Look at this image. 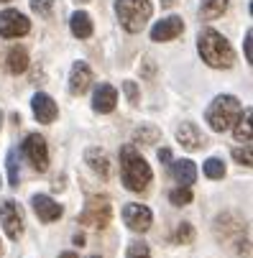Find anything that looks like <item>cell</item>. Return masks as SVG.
I'll return each instance as SVG.
<instances>
[{
    "instance_id": "obj_11",
    "label": "cell",
    "mask_w": 253,
    "mask_h": 258,
    "mask_svg": "<svg viewBox=\"0 0 253 258\" xmlns=\"http://www.w3.org/2000/svg\"><path fill=\"white\" fill-rule=\"evenodd\" d=\"M31 105H33V115H36V120H39V123H54L56 115H59L56 102H54L49 95H44V92L36 95Z\"/></svg>"
},
{
    "instance_id": "obj_2",
    "label": "cell",
    "mask_w": 253,
    "mask_h": 258,
    "mask_svg": "<svg viewBox=\"0 0 253 258\" xmlns=\"http://www.w3.org/2000/svg\"><path fill=\"white\" fill-rule=\"evenodd\" d=\"M120 174H123V184L131 192H143L154 176L146 159L136 154L133 146H123V151H120Z\"/></svg>"
},
{
    "instance_id": "obj_7",
    "label": "cell",
    "mask_w": 253,
    "mask_h": 258,
    "mask_svg": "<svg viewBox=\"0 0 253 258\" xmlns=\"http://www.w3.org/2000/svg\"><path fill=\"white\" fill-rule=\"evenodd\" d=\"M0 223L6 228V235L11 240H18V235L23 233V212L13 200H6L0 205Z\"/></svg>"
},
{
    "instance_id": "obj_16",
    "label": "cell",
    "mask_w": 253,
    "mask_h": 258,
    "mask_svg": "<svg viewBox=\"0 0 253 258\" xmlns=\"http://www.w3.org/2000/svg\"><path fill=\"white\" fill-rule=\"evenodd\" d=\"M171 174L174 179L179 181V187H192L197 181V166L189 161V159H179L171 164Z\"/></svg>"
},
{
    "instance_id": "obj_35",
    "label": "cell",
    "mask_w": 253,
    "mask_h": 258,
    "mask_svg": "<svg viewBox=\"0 0 253 258\" xmlns=\"http://www.w3.org/2000/svg\"><path fill=\"white\" fill-rule=\"evenodd\" d=\"M0 3H8V0H0Z\"/></svg>"
},
{
    "instance_id": "obj_4",
    "label": "cell",
    "mask_w": 253,
    "mask_h": 258,
    "mask_svg": "<svg viewBox=\"0 0 253 258\" xmlns=\"http://www.w3.org/2000/svg\"><path fill=\"white\" fill-rule=\"evenodd\" d=\"M115 13L125 31L138 33L151 18V3L149 0H115Z\"/></svg>"
},
{
    "instance_id": "obj_6",
    "label": "cell",
    "mask_w": 253,
    "mask_h": 258,
    "mask_svg": "<svg viewBox=\"0 0 253 258\" xmlns=\"http://www.w3.org/2000/svg\"><path fill=\"white\" fill-rule=\"evenodd\" d=\"M23 156L31 161L33 169H39V171L49 169V149H46V141L39 133L26 136V141H23Z\"/></svg>"
},
{
    "instance_id": "obj_8",
    "label": "cell",
    "mask_w": 253,
    "mask_h": 258,
    "mask_svg": "<svg viewBox=\"0 0 253 258\" xmlns=\"http://www.w3.org/2000/svg\"><path fill=\"white\" fill-rule=\"evenodd\" d=\"M28 31H31V23L23 13H18V11H3L0 13V36L16 39V36H26Z\"/></svg>"
},
{
    "instance_id": "obj_12",
    "label": "cell",
    "mask_w": 253,
    "mask_h": 258,
    "mask_svg": "<svg viewBox=\"0 0 253 258\" xmlns=\"http://www.w3.org/2000/svg\"><path fill=\"white\" fill-rule=\"evenodd\" d=\"M90 82H92V72H90L87 61H77L72 67V75H69V92L82 95V92H87Z\"/></svg>"
},
{
    "instance_id": "obj_1",
    "label": "cell",
    "mask_w": 253,
    "mask_h": 258,
    "mask_svg": "<svg viewBox=\"0 0 253 258\" xmlns=\"http://www.w3.org/2000/svg\"><path fill=\"white\" fill-rule=\"evenodd\" d=\"M197 49L205 64L215 67V69H228L235 61V54L228 44V39L223 33H218L215 28H205L197 39Z\"/></svg>"
},
{
    "instance_id": "obj_26",
    "label": "cell",
    "mask_w": 253,
    "mask_h": 258,
    "mask_svg": "<svg viewBox=\"0 0 253 258\" xmlns=\"http://www.w3.org/2000/svg\"><path fill=\"white\" fill-rule=\"evenodd\" d=\"M31 8L39 16H49L51 8H54V0H31Z\"/></svg>"
},
{
    "instance_id": "obj_28",
    "label": "cell",
    "mask_w": 253,
    "mask_h": 258,
    "mask_svg": "<svg viewBox=\"0 0 253 258\" xmlns=\"http://www.w3.org/2000/svg\"><path fill=\"white\" fill-rule=\"evenodd\" d=\"M176 240L179 243H189L192 240V228H189V223H182L176 228Z\"/></svg>"
},
{
    "instance_id": "obj_25",
    "label": "cell",
    "mask_w": 253,
    "mask_h": 258,
    "mask_svg": "<svg viewBox=\"0 0 253 258\" xmlns=\"http://www.w3.org/2000/svg\"><path fill=\"white\" fill-rule=\"evenodd\" d=\"M128 258H151L149 245L143 243V240H133V243L128 245Z\"/></svg>"
},
{
    "instance_id": "obj_5",
    "label": "cell",
    "mask_w": 253,
    "mask_h": 258,
    "mask_svg": "<svg viewBox=\"0 0 253 258\" xmlns=\"http://www.w3.org/2000/svg\"><path fill=\"white\" fill-rule=\"evenodd\" d=\"M110 202L105 197H90L87 205H85V212L80 215V223L82 225H90V228H107L110 223Z\"/></svg>"
},
{
    "instance_id": "obj_34",
    "label": "cell",
    "mask_w": 253,
    "mask_h": 258,
    "mask_svg": "<svg viewBox=\"0 0 253 258\" xmlns=\"http://www.w3.org/2000/svg\"><path fill=\"white\" fill-rule=\"evenodd\" d=\"M161 6H174V0H161Z\"/></svg>"
},
{
    "instance_id": "obj_3",
    "label": "cell",
    "mask_w": 253,
    "mask_h": 258,
    "mask_svg": "<svg viewBox=\"0 0 253 258\" xmlns=\"http://www.w3.org/2000/svg\"><path fill=\"white\" fill-rule=\"evenodd\" d=\"M238 115H240V102L233 95L215 97L210 102V107H207V113H205L210 128L218 131V133H225L228 128H233V123L238 120Z\"/></svg>"
},
{
    "instance_id": "obj_17",
    "label": "cell",
    "mask_w": 253,
    "mask_h": 258,
    "mask_svg": "<svg viewBox=\"0 0 253 258\" xmlns=\"http://www.w3.org/2000/svg\"><path fill=\"white\" fill-rule=\"evenodd\" d=\"M69 26H72V33H75L77 39H90L92 36V21L85 11H77L75 16H72Z\"/></svg>"
},
{
    "instance_id": "obj_14",
    "label": "cell",
    "mask_w": 253,
    "mask_h": 258,
    "mask_svg": "<svg viewBox=\"0 0 253 258\" xmlns=\"http://www.w3.org/2000/svg\"><path fill=\"white\" fill-rule=\"evenodd\" d=\"M115 102H118V92L113 85H100L95 90V97H92V107L97 113H113L115 110Z\"/></svg>"
},
{
    "instance_id": "obj_23",
    "label": "cell",
    "mask_w": 253,
    "mask_h": 258,
    "mask_svg": "<svg viewBox=\"0 0 253 258\" xmlns=\"http://www.w3.org/2000/svg\"><path fill=\"white\" fill-rule=\"evenodd\" d=\"M205 174L210 179H223L225 176V164L220 159H207L205 161Z\"/></svg>"
},
{
    "instance_id": "obj_22",
    "label": "cell",
    "mask_w": 253,
    "mask_h": 258,
    "mask_svg": "<svg viewBox=\"0 0 253 258\" xmlns=\"http://www.w3.org/2000/svg\"><path fill=\"white\" fill-rule=\"evenodd\" d=\"M6 164H8V179H11V187H18L21 174H18V151H16V149H13V151H8Z\"/></svg>"
},
{
    "instance_id": "obj_29",
    "label": "cell",
    "mask_w": 253,
    "mask_h": 258,
    "mask_svg": "<svg viewBox=\"0 0 253 258\" xmlns=\"http://www.w3.org/2000/svg\"><path fill=\"white\" fill-rule=\"evenodd\" d=\"M156 138H159V131H138L136 133V141H149V143H156Z\"/></svg>"
},
{
    "instance_id": "obj_32",
    "label": "cell",
    "mask_w": 253,
    "mask_h": 258,
    "mask_svg": "<svg viewBox=\"0 0 253 258\" xmlns=\"http://www.w3.org/2000/svg\"><path fill=\"white\" fill-rule=\"evenodd\" d=\"M159 161H166V164H169V161H171V151H169V149H161V151H159Z\"/></svg>"
},
{
    "instance_id": "obj_15",
    "label": "cell",
    "mask_w": 253,
    "mask_h": 258,
    "mask_svg": "<svg viewBox=\"0 0 253 258\" xmlns=\"http://www.w3.org/2000/svg\"><path fill=\"white\" fill-rule=\"evenodd\" d=\"M176 141L182 143L187 151H197V149H202V146H205V136L197 131L195 123H182V125H179V131H176Z\"/></svg>"
},
{
    "instance_id": "obj_33",
    "label": "cell",
    "mask_w": 253,
    "mask_h": 258,
    "mask_svg": "<svg viewBox=\"0 0 253 258\" xmlns=\"http://www.w3.org/2000/svg\"><path fill=\"white\" fill-rule=\"evenodd\" d=\"M61 258H77L75 253H61Z\"/></svg>"
},
{
    "instance_id": "obj_18",
    "label": "cell",
    "mask_w": 253,
    "mask_h": 258,
    "mask_svg": "<svg viewBox=\"0 0 253 258\" xmlns=\"http://www.w3.org/2000/svg\"><path fill=\"white\" fill-rule=\"evenodd\" d=\"M6 59H8L6 67H8L11 75H21V72H26V67H28V54H26V49H21V46H13Z\"/></svg>"
},
{
    "instance_id": "obj_9",
    "label": "cell",
    "mask_w": 253,
    "mask_h": 258,
    "mask_svg": "<svg viewBox=\"0 0 253 258\" xmlns=\"http://www.w3.org/2000/svg\"><path fill=\"white\" fill-rule=\"evenodd\" d=\"M123 217H125V225L136 233H146L151 228V210L143 207V205H136V202L125 205Z\"/></svg>"
},
{
    "instance_id": "obj_20",
    "label": "cell",
    "mask_w": 253,
    "mask_h": 258,
    "mask_svg": "<svg viewBox=\"0 0 253 258\" xmlns=\"http://www.w3.org/2000/svg\"><path fill=\"white\" fill-rule=\"evenodd\" d=\"M225 11H228V0H202L200 16L207 18V21H212V18H220Z\"/></svg>"
},
{
    "instance_id": "obj_30",
    "label": "cell",
    "mask_w": 253,
    "mask_h": 258,
    "mask_svg": "<svg viewBox=\"0 0 253 258\" xmlns=\"http://www.w3.org/2000/svg\"><path fill=\"white\" fill-rule=\"evenodd\" d=\"M125 92H128L131 102L136 105V102H138V92H136V85H133V82H125Z\"/></svg>"
},
{
    "instance_id": "obj_36",
    "label": "cell",
    "mask_w": 253,
    "mask_h": 258,
    "mask_svg": "<svg viewBox=\"0 0 253 258\" xmlns=\"http://www.w3.org/2000/svg\"><path fill=\"white\" fill-rule=\"evenodd\" d=\"M92 258H100V255H92Z\"/></svg>"
},
{
    "instance_id": "obj_19",
    "label": "cell",
    "mask_w": 253,
    "mask_h": 258,
    "mask_svg": "<svg viewBox=\"0 0 253 258\" xmlns=\"http://www.w3.org/2000/svg\"><path fill=\"white\" fill-rule=\"evenodd\" d=\"M87 164L92 166V171H97L102 179H107V174H110V164H107V156L97 149H90L87 151Z\"/></svg>"
},
{
    "instance_id": "obj_27",
    "label": "cell",
    "mask_w": 253,
    "mask_h": 258,
    "mask_svg": "<svg viewBox=\"0 0 253 258\" xmlns=\"http://www.w3.org/2000/svg\"><path fill=\"white\" fill-rule=\"evenodd\" d=\"M233 159H235L238 164H243V166H250V164H253V159H250V146H245V149H235V151H233Z\"/></svg>"
},
{
    "instance_id": "obj_31",
    "label": "cell",
    "mask_w": 253,
    "mask_h": 258,
    "mask_svg": "<svg viewBox=\"0 0 253 258\" xmlns=\"http://www.w3.org/2000/svg\"><path fill=\"white\" fill-rule=\"evenodd\" d=\"M250 39H253V33L248 31V33H245V59H248V61L253 59V56H250Z\"/></svg>"
},
{
    "instance_id": "obj_13",
    "label": "cell",
    "mask_w": 253,
    "mask_h": 258,
    "mask_svg": "<svg viewBox=\"0 0 253 258\" xmlns=\"http://www.w3.org/2000/svg\"><path fill=\"white\" fill-rule=\"evenodd\" d=\"M31 205H33L36 217L44 220V223H51V220L61 217V205H56V202H54L51 197H46V195H36V197L31 200Z\"/></svg>"
},
{
    "instance_id": "obj_24",
    "label": "cell",
    "mask_w": 253,
    "mask_h": 258,
    "mask_svg": "<svg viewBox=\"0 0 253 258\" xmlns=\"http://www.w3.org/2000/svg\"><path fill=\"white\" fill-rule=\"evenodd\" d=\"M169 202L176 205V207L189 205V202H192V192H189V187H179V189H174V192L169 195Z\"/></svg>"
},
{
    "instance_id": "obj_10",
    "label": "cell",
    "mask_w": 253,
    "mask_h": 258,
    "mask_svg": "<svg viewBox=\"0 0 253 258\" xmlns=\"http://www.w3.org/2000/svg\"><path fill=\"white\" fill-rule=\"evenodd\" d=\"M184 31V21L179 16H169V18H161L154 28H151V41L161 44V41H171L176 39L179 33Z\"/></svg>"
},
{
    "instance_id": "obj_21",
    "label": "cell",
    "mask_w": 253,
    "mask_h": 258,
    "mask_svg": "<svg viewBox=\"0 0 253 258\" xmlns=\"http://www.w3.org/2000/svg\"><path fill=\"white\" fill-rule=\"evenodd\" d=\"M250 107H245V113H243V118L240 120H235L238 125H235V141H243V143H250V138H253V133H250Z\"/></svg>"
}]
</instances>
